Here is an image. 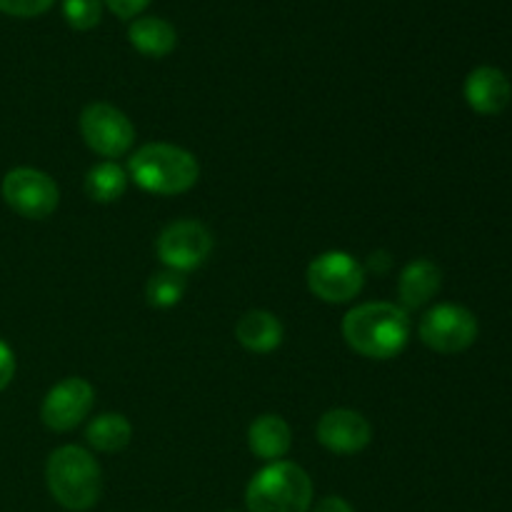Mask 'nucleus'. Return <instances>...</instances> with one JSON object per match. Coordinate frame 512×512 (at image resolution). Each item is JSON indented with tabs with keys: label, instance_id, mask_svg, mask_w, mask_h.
I'll use <instances>...</instances> for the list:
<instances>
[{
	"label": "nucleus",
	"instance_id": "obj_1",
	"mask_svg": "<svg viewBox=\"0 0 512 512\" xmlns=\"http://www.w3.org/2000/svg\"><path fill=\"white\" fill-rule=\"evenodd\" d=\"M410 315L403 305L363 303L343 318V338L358 355L370 360L398 358L410 340Z\"/></svg>",
	"mask_w": 512,
	"mask_h": 512
},
{
	"label": "nucleus",
	"instance_id": "obj_2",
	"mask_svg": "<svg viewBox=\"0 0 512 512\" xmlns=\"http://www.w3.org/2000/svg\"><path fill=\"white\" fill-rule=\"evenodd\" d=\"M45 483L60 508L85 512L95 508L103 495V470L85 448L63 445L50 453L45 465Z\"/></svg>",
	"mask_w": 512,
	"mask_h": 512
},
{
	"label": "nucleus",
	"instance_id": "obj_3",
	"mask_svg": "<svg viewBox=\"0 0 512 512\" xmlns=\"http://www.w3.org/2000/svg\"><path fill=\"white\" fill-rule=\"evenodd\" d=\"M128 178L153 195H180L200 180V163L190 150L173 143H148L128 160Z\"/></svg>",
	"mask_w": 512,
	"mask_h": 512
},
{
	"label": "nucleus",
	"instance_id": "obj_4",
	"mask_svg": "<svg viewBox=\"0 0 512 512\" xmlns=\"http://www.w3.org/2000/svg\"><path fill=\"white\" fill-rule=\"evenodd\" d=\"M245 505L248 512H308L313 508V480L300 465L278 460L253 475Z\"/></svg>",
	"mask_w": 512,
	"mask_h": 512
},
{
	"label": "nucleus",
	"instance_id": "obj_5",
	"mask_svg": "<svg viewBox=\"0 0 512 512\" xmlns=\"http://www.w3.org/2000/svg\"><path fill=\"white\" fill-rule=\"evenodd\" d=\"M480 333L478 318L473 310L455 303H440L430 308L420 318L418 335L423 345L440 355H458L465 353L470 345H475Z\"/></svg>",
	"mask_w": 512,
	"mask_h": 512
},
{
	"label": "nucleus",
	"instance_id": "obj_6",
	"mask_svg": "<svg viewBox=\"0 0 512 512\" xmlns=\"http://www.w3.org/2000/svg\"><path fill=\"white\" fill-rule=\"evenodd\" d=\"M365 285V268L343 250H328L308 265V288L330 305L350 303Z\"/></svg>",
	"mask_w": 512,
	"mask_h": 512
},
{
	"label": "nucleus",
	"instance_id": "obj_7",
	"mask_svg": "<svg viewBox=\"0 0 512 512\" xmlns=\"http://www.w3.org/2000/svg\"><path fill=\"white\" fill-rule=\"evenodd\" d=\"M78 125L85 145L105 160L123 158L135 143V125L123 110L110 103L85 105Z\"/></svg>",
	"mask_w": 512,
	"mask_h": 512
},
{
	"label": "nucleus",
	"instance_id": "obj_8",
	"mask_svg": "<svg viewBox=\"0 0 512 512\" xmlns=\"http://www.w3.org/2000/svg\"><path fill=\"white\" fill-rule=\"evenodd\" d=\"M3 200L28 220H45L58 210L60 188L48 173L35 168H13L0 185Z\"/></svg>",
	"mask_w": 512,
	"mask_h": 512
},
{
	"label": "nucleus",
	"instance_id": "obj_9",
	"mask_svg": "<svg viewBox=\"0 0 512 512\" xmlns=\"http://www.w3.org/2000/svg\"><path fill=\"white\" fill-rule=\"evenodd\" d=\"M213 250V235L200 220H175L165 225L155 240L158 260L170 270L190 273L208 260Z\"/></svg>",
	"mask_w": 512,
	"mask_h": 512
},
{
	"label": "nucleus",
	"instance_id": "obj_10",
	"mask_svg": "<svg viewBox=\"0 0 512 512\" xmlns=\"http://www.w3.org/2000/svg\"><path fill=\"white\" fill-rule=\"evenodd\" d=\"M95 405V390L83 378H65L48 390L40 405V420L53 433H68L78 428Z\"/></svg>",
	"mask_w": 512,
	"mask_h": 512
},
{
	"label": "nucleus",
	"instance_id": "obj_11",
	"mask_svg": "<svg viewBox=\"0 0 512 512\" xmlns=\"http://www.w3.org/2000/svg\"><path fill=\"white\" fill-rule=\"evenodd\" d=\"M315 435H318V443L330 453L355 455L368 448L373 440V428L365 415L348 408H335L318 420Z\"/></svg>",
	"mask_w": 512,
	"mask_h": 512
},
{
	"label": "nucleus",
	"instance_id": "obj_12",
	"mask_svg": "<svg viewBox=\"0 0 512 512\" xmlns=\"http://www.w3.org/2000/svg\"><path fill=\"white\" fill-rule=\"evenodd\" d=\"M465 103L478 115H500L512 100L508 75L493 65H480L465 78Z\"/></svg>",
	"mask_w": 512,
	"mask_h": 512
},
{
	"label": "nucleus",
	"instance_id": "obj_13",
	"mask_svg": "<svg viewBox=\"0 0 512 512\" xmlns=\"http://www.w3.org/2000/svg\"><path fill=\"white\" fill-rule=\"evenodd\" d=\"M443 288V270L433 260L418 258L403 268L398 278V295L405 310H418L428 305Z\"/></svg>",
	"mask_w": 512,
	"mask_h": 512
},
{
	"label": "nucleus",
	"instance_id": "obj_14",
	"mask_svg": "<svg viewBox=\"0 0 512 512\" xmlns=\"http://www.w3.org/2000/svg\"><path fill=\"white\" fill-rule=\"evenodd\" d=\"M248 448L255 458L265 463H278L293 448V433L290 425L280 415H260L250 423L248 430Z\"/></svg>",
	"mask_w": 512,
	"mask_h": 512
},
{
	"label": "nucleus",
	"instance_id": "obj_15",
	"mask_svg": "<svg viewBox=\"0 0 512 512\" xmlns=\"http://www.w3.org/2000/svg\"><path fill=\"white\" fill-rule=\"evenodd\" d=\"M285 338V328L278 315L268 310H250L235 323V340L245 350L258 355H268L280 348Z\"/></svg>",
	"mask_w": 512,
	"mask_h": 512
},
{
	"label": "nucleus",
	"instance_id": "obj_16",
	"mask_svg": "<svg viewBox=\"0 0 512 512\" xmlns=\"http://www.w3.org/2000/svg\"><path fill=\"white\" fill-rule=\"evenodd\" d=\"M128 40L138 53L148 55V58H165L178 45V33L168 20L145 15L128 25Z\"/></svg>",
	"mask_w": 512,
	"mask_h": 512
},
{
	"label": "nucleus",
	"instance_id": "obj_17",
	"mask_svg": "<svg viewBox=\"0 0 512 512\" xmlns=\"http://www.w3.org/2000/svg\"><path fill=\"white\" fill-rule=\"evenodd\" d=\"M85 440H88L90 448L100 450V453H120L133 440V425L125 415L103 413L90 420Z\"/></svg>",
	"mask_w": 512,
	"mask_h": 512
},
{
	"label": "nucleus",
	"instance_id": "obj_18",
	"mask_svg": "<svg viewBox=\"0 0 512 512\" xmlns=\"http://www.w3.org/2000/svg\"><path fill=\"white\" fill-rule=\"evenodd\" d=\"M128 180V173L115 160H103V163L93 165L85 175V193L95 203H115L128 190Z\"/></svg>",
	"mask_w": 512,
	"mask_h": 512
},
{
	"label": "nucleus",
	"instance_id": "obj_19",
	"mask_svg": "<svg viewBox=\"0 0 512 512\" xmlns=\"http://www.w3.org/2000/svg\"><path fill=\"white\" fill-rule=\"evenodd\" d=\"M185 290H188V278L185 273L178 270L163 268L160 273L150 275L148 285H145V298L153 308H173L180 300L185 298Z\"/></svg>",
	"mask_w": 512,
	"mask_h": 512
},
{
	"label": "nucleus",
	"instance_id": "obj_20",
	"mask_svg": "<svg viewBox=\"0 0 512 512\" xmlns=\"http://www.w3.org/2000/svg\"><path fill=\"white\" fill-rule=\"evenodd\" d=\"M63 15L70 28L90 30L103 18V0H63Z\"/></svg>",
	"mask_w": 512,
	"mask_h": 512
},
{
	"label": "nucleus",
	"instance_id": "obj_21",
	"mask_svg": "<svg viewBox=\"0 0 512 512\" xmlns=\"http://www.w3.org/2000/svg\"><path fill=\"white\" fill-rule=\"evenodd\" d=\"M53 3L55 0H0V13L13 15V18H35Z\"/></svg>",
	"mask_w": 512,
	"mask_h": 512
},
{
	"label": "nucleus",
	"instance_id": "obj_22",
	"mask_svg": "<svg viewBox=\"0 0 512 512\" xmlns=\"http://www.w3.org/2000/svg\"><path fill=\"white\" fill-rule=\"evenodd\" d=\"M148 3H150V0H105V5H108V8L123 20L135 18L140 10L148 8Z\"/></svg>",
	"mask_w": 512,
	"mask_h": 512
},
{
	"label": "nucleus",
	"instance_id": "obj_23",
	"mask_svg": "<svg viewBox=\"0 0 512 512\" xmlns=\"http://www.w3.org/2000/svg\"><path fill=\"white\" fill-rule=\"evenodd\" d=\"M13 378H15V355L13 350H10V345L0 340V390L8 388Z\"/></svg>",
	"mask_w": 512,
	"mask_h": 512
},
{
	"label": "nucleus",
	"instance_id": "obj_24",
	"mask_svg": "<svg viewBox=\"0 0 512 512\" xmlns=\"http://www.w3.org/2000/svg\"><path fill=\"white\" fill-rule=\"evenodd\" d=\"M315 512H355L350 508L348 500L338 498V495H330V498H323L318 505H315Z\"/></svg>",
	"mask_w": 512,
	"mask_h": 512
}]
</instances>
